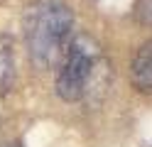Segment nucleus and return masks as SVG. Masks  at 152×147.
I'll list each match as a JSON object with an SVG mask.
<instances>
[{
  "instance_id": "obj_1",
  "label": "nucleus",
  "mask_w": 152,
  "mask_h": 147,
  "mask_svg": "<svg viewBox=\"0 0 152 147\" xmlns=\"http://www.w3.org/2000/svg\"><path fill=\"white\" fill-rule=\"evenodd\" d=\"M71 22V10L61 0H39L30 7L25 17V37L34 66L47 69L61 56Z\"/></svg>"
},
{
  "instance_id": "obj_2",
  "label": "nucleus",
  "mask_w": 152,
  "mask_h": 147,
  "mask_svg": "<svg viewBox=\"0 0 152 147\" xmlns=\"http://www.w3.org/2000/svg\"><path fill=\"white\" fill-rule=\"evenodd\" d=\"M96 64V44L88 37H76L64 54L61 69L56 74V93L64 101H79L86 93Z\"/></svg>"
},
{
  "instance_id": "obj_3",
  "label": "nucleus",
  "mask_w": 152,
  "mask_h": 147,
  "mask_svg": "<svg viewBox=\"0 0 152 147\" xmlns=\"http://www.w3.org/2000/svg\"><path fill=\"white\" fill-rule=\"evenodd\" d=\"M130 81L142 93H152V39L137 47L130 61Z\"/></svg>"
},
{
  "instance_id": "obj_4",
  "label": "nucleus",
  "mask_w": 152,
  "mask_h": 147,
  "mask_svg": "<svg viewBox=\"0 0 152 147\" xmlns=\"http://www.w3.org/2000/svg\"><path fill=\"white\" fill-rule=\"evenodd\" d=\"M15 81V61H12V47L5 37H0V93H7Z\"/></svg>"
},
{
  "instance_id": "obj_5",
  "label": "nucleus",
  "mask_w": 152,
  "mask_h": 147,
  "mask_svg": "<svg viewBox=\"0 0 152 147\" xmlns=\"http://www.w3.org/2000/svg\"><path fill=\"white\" fill-rule=\"evenodd\" d=\"M0 147H20V145H12V142H5V145H0Z\"/></svg>"
}]
</instances>
